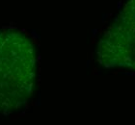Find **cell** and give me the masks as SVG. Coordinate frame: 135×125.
<instances>
[{
  "label": "cell",
  "instance_id": "cell-1",
  "mask_svg": "<svg viewBox=\"0 0 135 125\" xmlns=\"http://www.w3.org/2000/svg\"><path fill=\"white\" fill-rule=\"evenodd\" d=\"M36 49L17 30L0 31V114L22 108L35 91Z\"/></svg>",
  "mask_w": 135,
  "mask_h": 125
},
{
  "label": "cell",
  "instance_id": "cell-2",
  "mask_svg": "<svg viewBox=\"0 0 135 125\" xmlns=\"http://www.w3.org/2000/svg\"><path fill=\"white\" fill-rule=\"evenodd\" d=\"M106 67L135 69V0H127L101 37L97 49Z\"/></svg>",
  "mask_w": 135,
  "mask_h": 125
}]
</instances>
